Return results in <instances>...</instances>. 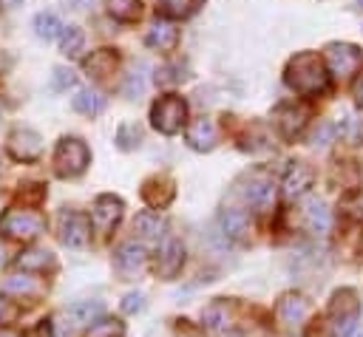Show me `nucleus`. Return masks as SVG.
Here are the masks:
<instances>
[{"label":"nucleus","instance_id":"f8f14e48","mask_svg":"<svg viewBox=\"0 0 363 337\" xmlns=\"http://www.w3.org/2000/svg\"><path fill=\"white\" fill-rule=\"evenodd\" d=\"M182 266H184V246H182V241H176V238L162 241L159 255H156V275L162 280H173L182 272Z\"/></svg>","mask_w":363,"mask_h":337},{"label":"nucleus","instance_id":"20e7f679","mask_svg":"<svg viewBox=\"0 0 363 337\" xmlns=\"http://www.w3.org/2000/svg\"><path fill=\"white\" fill-rule=\"evenodd\" d=\"M0 232L11 241H34L45 232V218L34 210H6L0 215Z\"/></svg>","mask_w":363,"mask_h":337},{"label":"nucleus","instance_id":"6ab92c4d","mask_svg":"<svg viewBox=\"0 0 363 337\" xmlns=\"http://www.w3.org/2000/svg\"><path fill=\"white\" fill-rule=\"evenodd\" d=\"M244 198L250 207H255L258 212H269L272 204H275V184L267 178V176H255L247 190H244Z\"/></svg>","mask_w":363,"mask_h":337},{"label":"nucleus","instance_id":"0eeeda50","mask_svg":"<svg viewBox=\"0 0 363 337\" xmlns=\"http://www.w3.org/2000/svg\"><path fill=\"white\" fill-rule=\"evenodd\" d=\"M6 150H9V156L14 161H23V164L37 161L43 156V136L37 130H31V127H14L9 133Z\"/></svg>","mask_w":363,"mask_h":337},{"label":"nucleus","instance_id":"1a4fd4ad","mask_svg":"<svg viewBox=\"0 0 363 337\" xmlns=\"http://www.w3.org/2000/svg\"><path fill=\"white\" fill-rule=\"evenodd\" d=\"M60 241L71 249H82L91 241V221L88 215L77 212V210H65L60 215Z\"/></svg>","mask_w":363,"mask_h":337},{"label":"nucleus","instance_id":"c756f323","mask_svg":"<svg viewBox=\"0 0 363 337\" xmlns=\"http://www.w3.org/2000/svg\"><path fill=\"white\" fill-rule=\"evenodd\" d=\"M147 65L145 62H136L133 65V71L125 76V85H122V91H125V96L128 99H139L142 93H145V88H147Z\"/></svg>","mask_w":363,"mask_h":337},{"label":"nucleus","instance_id":"dca6fc26","mask_svg":"<svg viewBox=\"0 0 363 337\" xmlns=\"http://www.w3.org/2000/svg\"><path fill=\"white\" fill-rule=\"evenodd\" d=\"M145 263H147V252H145L142 244L128 241V244H122V246L116 249V269H119L125 278H136V275L145 269Z\"/></svg>","mask_w":363,"mask_h":337},{"label":"nucleus","instance_id":"a19ab883","mask_svg":"<svg viewBox=\"0 0 363 337\" xmlns=\"http://www.w3.org/2000/svg\"><path fill=\"white\" fill-rule=\"evenodd\" d=\"M23 337H51V323H48V320H43V323H37L31 331H26Z\"/></svg>","mask_w":363,"mask_h":337},{"label":"nucleus","instance_id":"8fccbe9b","mask_svg":"<svg viewBox=\"0 0 363 337\" xmlns=\"http://www.w3.org/2000/svg\"><path fill=\"white\" fill-rule=\"evenodd\" d=\"M357 3H360V6H363V0H357Z\"/></svg>","mask_w":363,"mask_h":337},{"label":"nucleus","instance_id":"39448f33","mask_svg":"<svg viewBox=\"0 0 363 337\" xmlns=\"http://www.w3.org/2000/svg\"><path fill=\"white\" fill-rule=\"evenodd\" d=\"M329 317H332V329L335 337H349L357 317H360V300L354 289H337L329 300Z\"/></svg>","mask_w":363,"mask_h":337},{"label":"nucleus","instance_id":"473e14b6","mask_svg":"<svg viewBox=\"0 0 363 337\" xmlns=\"http://www.w3.org/2000/svg\"><path fill=\"white\" fill-rule=\"evenodd\" d=\"M125 334V323L113 320V317H102L94 326H88L85 337H122Z\"/></svg>","mask_w":363,"mask_h":337},{"label":"nucleus","instance_id":"393cba45","mask_svg":"<svg viewBox=\"0 0 363 337\" xmlns=\"http://www.w3.org/2000/svg\"><path fill=\"white\" fill-rule=\"evenodd\" d=\"M164 218L159 215V212H150V210H145V212H139L136 215V221H133V229L142 235V238H147V241H159L162 235H164Z\"/></svg>","mask_w":363,"mask_h":337},{"label":"nucleus","instance_id":"b1692460","mask_svg":"<svg viewBox=\"0 0 363 337\" xmlns=\"http://www.w3.org/2000/svg\"><path fill=\"white\" fill-rule=\"evenodd\" d=\"M306 227H309V232H315V235H326V232H329V227H332V212H329V207H326L320 198H312V201L306 204Z\"/></svg>","mask_w":363,"mask_h":337},{"label":"nucleus","instance_id":"2eb2a0df","mask_svg":"<svg viewBox=\"0 0 363 337\" xmlns=\"http://www.w3.org/2000/svg\"><path fill=\"white\" fill-rule=\"evenodd\" d=\"M275 314H278V320H281L286 329H298V326L306 320V314H309V303H306L303 295L286 292V295L275 303Z\"/></svg>","mask_w":363,"mask_h":337},{"label":"nucleus","instance_id":"c85d7f7f","mask_svg":"<svg viewBox=\"0 0 363 337\" xmlns=\"http://www.w3.org/2000/svg\"><path fill=\"white\" fill-rule=\"evenodd\" d=\"M201 6H204V0H162V14L167 20H187Z\"/></svg>","mask_w":363,"mask_h":337},{"label":"nucleus","instance_id":"ddd939ff","mask_svg":"<svg viewBox=\"0 0 363 337\" xmlns=\"http://www.w3.org/2000/svg\"><path fill=\"white\" fill-rule=\"evenodd\" d=\"M99 314H102V303L99 300H79V303H74V306H68L62 312V331L74 334L77 329L96 323Z\"/></svg>","mask_w":363,"mask_h":337},{"label":"nucleus","instance_id":"ea45409f","mask_svg":"<svg viewBox=\"0 0 363 337\" xmlns=\"http://www.w3.org/2000/svg\"><path fill=\"white\" fill-rule=\"evenodd\" d=\"M14 317H17V309L6 297H0V323H11Z\"/></svg>","mask_w":363,"mask_h":337},{"label":"nucleus","instance_id":"de8ad7c7","mask_svg":"<svg viewBox=\"0 0 363 337\" xmlns=\"http://www.w3.org/2000/svg\"><path fill=\"white\" fill-rule=\"evenodd\" d=\"M0 337H11V334H0Z\"/></svg>","mask_w":363,"mask_h":337},{"label":"nucleus","instance_id":"7ed1b4c3","mask_svg":"<svg viewBox=\"0 0 363 337\" xmlns=\"http://www.w3.org/2000/svg\"><path fill=\"white\" fill-rule=\"evenodd\" d=\"M150 125L164 133L173 136L187 125V102L179 93H164L150 105Z\"/></svg>","mask_w":363,"mask_h":337},{"label":"nucleus","instance_id":"37998d69","mask_svg":"<svg viewBox=\"0 0 363 337\" xmlns=\"http://www.w3.org/2000/svg\"><path fill=\"white\" fill-rule=\"evenodd\" d=\"M354 99H357V105H363V79L354 85Z\"/></svg>","mask_w":363,"mask_h":337},{"label":"nucleus","instance_id":"4468645a","mask_svg":"<svg viewBox=\"0 0 363 337\" xmlns=\"http://www.w3.org/2000/svg\"><path fill=\"white\" fill-rule=\"evenodd\" d=\"M173 195H176V184H173L170 176H150V178H145V184H142V198H145V204L153 207V210L167 207V204L173 201Z\"/></svg>","mask_w":363,"mask_h":337},{"label":"nucleus","instance_id":"a878e982","mask_svg":"<svg viewBox=\"0 0 363 337\" xmlns=\"http://www.w3.org/2000/svg\"><path fill=\"white\" fill-rule=\"evenodd\" d=\"M17 266L26 269V272H45V269H54L57 261H54V255L48 249H28V252H23L17 258Z\"/></svg>","mask_w":363,"mask_h":337},{"label":"nucleus","instance_id":"7c9ffc66","mask_svg":"<svg viewBox=\"0 0 363 337\" xmlns=\"http://www.w3.org/2000/svg\"><path fill=\"white\" fill-rule=\"evenodd\" d=\"M60 31H62V25H60V17L54 11H40L34 17V34L40 40H54Z\"/></svg>","mask_w":363,"mask_h":337},{"label":"nucleus","instance_id":"4c0bfd02","mask_svg":"<svg viewBox=\"0 0 363 337\" xmlns=\"http://www.w3.org/2000/svg\"><path fill=\"white\" fill-rule=\"evenodd\" d=\"M335 136H337V127H335V122H320V125L315 127V133H312V144H318V147H326L329 142H335Z\"/></svg>","mask_w":363,"mask_h":337},{"label":"nucleus","instance_id":"4be33fe9","mask_svg":"<svg viewBox=\"0 0 363 337\" xmlns=\"http://www.w3.org/2000/svg\"><path fill=\"white\" fill-rule=\"evenodd\" d=\"M71 105H74L77 113L94 119V116H99V113L105 110V96H102L99 91H94V88H79V91L74 93Z\"/></svg>","mask_w":363,"mask_h":337},{"label":"nucleus","instance_id":"49530a36","mask_svg":"<svg viewBox=\"0 0 363 337\" xmlns=\"http://www.w3.org/2000/svg\"><path fill=\"white\" fill-rule=\"evenodd\" d=\"M0 68H3V54H0Z\"/></svg>","mask_w":363,"mask_h":337},{"label":"nucleus","instance_id":"a211bd4d","mask_svg":"<svg viewBox=\"0 0 363 337\" xmlns=\"http://www.w3.org/2000/svg\"><path fill=\"white\" fill-rule=\"evenodd\" d=\"M119 65V54L113 48H96L91 51V57L82 59V68L91 79H108Z\"/></svg>","mask_w":363,"mask_h":337},{"label":"nucleus","instance_id":"f704fd0d","mask_svg":"<svg viewBox=\"0 0 363 337\" xmlns=\"http://www.w3.org/2000/svg\"><path fill=\"white\" fill-rule=\"evenodd\" d=\"M337 133H343V139L349 144H363V116H346V122L335 125Z\"/></svg>","mask_w":363,"mask_h":337},{"label":"nucleus","instance_id":"cd10ccee","mask_svg":"<svg viewBox=\"0 0 363 337\" xmlns=\"http://www.w3.org/2000/svg\"><path fill=\"white\" fill-rule=\"evenodd\" d=\"M113 144H116L119 150H125V153L136 150V147L142 144V127H139L136 122H122V125L116 127V133H113Z\"/></svg>","mask_w":363,"mask_h":337},{"label":"nucleus","instance_id":"6e6552de","mask_svg":"<svg viewBox=\"0 0 363 337\" xmlns=\"http://www.w3.org/2000/svg\"><path fill=\"white\" fill-rule=\"evenodd\" d=\"M306 119H309V110L295 105V102H286V105H278L275 113H272V122H275V130L281 139L286 142H295L303 127H306Z\"/></svg>","mask_w":363,"mask_h":337},{"label":"nucleus","instance_id":"412c9836","mask_svg":"<svg viewBox=\"0 0 363 337\" xmlns=\"http://www.w3.org/2000/svg\"><path fill=\"white\" fill-rule=\"evenodd\" d=\"M312 181H315V173H312L306 164H292V167L286 170L281 187H284V195H286L289 201H295V198H301V195L309 193Z\"/></svg>","mask_w":363,"mask_h":337},{"label":"nucleus","instance_id":"c9c22d12","mask_svg":"<svg viewBox=\"0 0 363 337\" xmlns=\"http://www.w3.org/2000/svg\"><path fill=\"white\" fill-rule=\"evenodd\" d=\"M184 79H187V65H182V62L162 65L156 71V82L159 85H176V82H184Z\"/></svg>","mask_w":363,"mask_h":337},{"label":"nucleus","instance_id":"72a5a7b5","mask_svg":"<svg viewBox=\"0 0 363 337\" xmlns=\"http://www.w3.org/2000/svg\"><path fill=\"white\" fill-rule=\"evenodd\" d=\"M108 11L122 23H133L139 17V0H108Z\"/></svg>","mask_w":363,"mask_h":337},{"label":"nucleus","instance_id":"79ce46f5","mask_svg":"<svg viewBox=\"0 0 363 337\" xmlns=\"http://www.w3.org/2000/svg\"><path fill=\"white\" fill-rule=\"evenodd\" d=\"M94 0H65V6L68 8H77V11H82V8H88Z\"/></svg>","mask_w":363,"mask_h":337},{"label":"nucleus","instance_id":"5701e85b","mask_svg":"<svg viewBox=\"0 0 363 337\" xmlns=\"http://www.w3.org/2000/svg\"><path fill=\"white\" fill-rule=\"evenodd\" d=\"M230 320H233V309H230L227 300H213V303L201 312V323H204V329H210V331H224V329L230 326Z\"/></svg>","mask_w":363,"mask_h":337},{"label":"nucleus","instance_id":"f257e3e1","mask_svg":"<svg viewBox=\"0 0 363 337\" xmlns=\"http://www.w3.org/2000/svg\"><path fill=\"white\" fill-rule=\"evenodd\" d=\"M284 82L298 96H320L329 91V71L315 51H301L286 62Z\"/></svg>","mask_w":363,"mask_h":337},{"label":"nucleus","instance_id":"58836bf2","mask_svg":"<svg viewBox=\"0 0 363 337\" xmlns=\"http://www.w3.org/2000/svg\"><path fill=\"white\" fill-rule=\"evenodd\" d=\"M142 309H145V295L142 292H130V295L122 297V312L125 314H136Z\"/></svg>","mask_w":363,"mask_h":337},{"label":"nucleus","instance_id":"f03ea898","mask_svg":"<svg viewBox=\"0 0 363 337\" xmlns=\"http://www.w3.org/2000/svg\"><path fill=\"white\" fill-rule=\"evenodd\" d=\"M91 164V150L82 139L77 136H65L57 142L54 147V170L60 178H77L88 170Z\"/></svg>","mask_w":363,"mask_h":337},{"label":"nucleus","instance_id":"423d86ee","mask_svg":"<svg viewBox=\"0 0 363 337\" xmlns=\"http://www.w3.org/2000/svg\"><path fill=\"white\" fill-rule=\"evenodd\" d=\"M326 62H329L335 76L352 79L363 68V51L352 42H329L326 45Z\"/></svg>","mask_w":363,"mask_h":337},{"label":"nucleus","instance_id":"a18cd8bd","mask_svg":"<svg viewBox=\"0 0 363 337\" xmlns=\"http://www.w3.org/2000/svg\"><path fill=\"white\" fill-rule=\"evenodd\" d=\"M352 337H363V331H357V334H352Z\"/></svg>","mask_w":363,"mask_h":337},{"label":"nucleus","instance_id":"bb28decb","mask_svg":"<svg viewBox=\"0 0 363 337\" xmlns=\"http://www.w3.org/2000/svg\"><path fill=\"white\" fill-rule=\"evenodd\" d=\"M82 45H85L82 25H62V31H60V51L65 57H79Z\"/></svg>","mask_w":363,"mask_h":337},{"label":"nucleus","instance_id":"9d476101","mask_svg":"<svg viewBox=\"0 0 363 337\" xmlns=\"http://www.w3.org/2000/svg\"><path fill=\"white\" fill-rule=\"evenodd\" d=\"M122 212H125L122 198L113 193H102L91 207V224L96 227V232H111L122 221Z\"/></svg>","mask_w":363,"mask_h":337},{"label":"nucleus","instance_id":"9b49d317","mask_svg":"<svg viewBox=\"0 0 363 337\" xmlns=\"http://www.w3.org/2000/svg\"><path fill=\"white\" fill-rule=\"evenodd\" d=\"M184 142L196 153H210L218 144V127H216V122L210 116H201V119L190 122L187 130H184Z\"/></svg>","mask_w":363,"mask_h":337},{"label":"nucleus","instance_id":"f3484780","mask_svg":"<svg viewBox=\"0 0 363 337\" xmlns=\"http://www.w3.org/2000/svg\"><path fill=\"white\" fill-rule=\"evenodd\" d=\"M145 42H147L153 51L170 54V51H176V45H179V28H176L170 20H156V23L147 28Z\"/></svg>","mask_w":363,"mask_h":337},{"label":"nucleus","instance_id":"c03bdc74","mask_svg":"<svg viewBox=\"0 0 363 337\" xmlns=\"http://www.w3.org/2000/svg\"><path fill=\"white\" fill-rule=\"evenodd\" d=\"M6 266V252H3V246H0V269Z\"/></svg>","mask_w":363,"mask_h":337},{"label":"nucleus","instance_id":"aec40b11","mask_svg":"<svg viewBox=\"0 0 363 337\" xmlns=\"http://www.w3.org/2000/svg\"><path fill=\"white\" fill-rule=\"evenodd\" d=\"M218 227H221V235L227 241H235V244L247 241L252 232V224H250L247 212H241V210H224L218 218Z\"/></svg>","mask_w":363,"mask_h":337},{"label":"nucleus","instance_id":"e433bc0d","mask_svg":"<svg viewBox=\"0 0 363 337\" xmlns=\"http://www.w3.org/2000/svg\"><path fill=\"white\" fill-rule=\"evenodd\" d=\"M74 82H77L74 71H68V68H62V65H57V68L51 71V88H54V91H68V88H74Z\"/></svg>","mask_w":363,"mask_h":337},{"label":"nucleus","instance_id":"2f4dec72","mask_svg":"<svg viewBox=\"0 0 363 337\" xmlns=\"http://www.w3.org/2000/svg\"><path fill=\"white\" fill-rule=\"evenodd\" d=\"M3 292L6 295H17V297H31L40 292V283L34 278H26V275H14L3 283Z\"/></svg>","mask_w":363,"mask_h":337},{"label":"nucleus","instance_id":"09e8293b","mask_svg":"<svg viewBox=\"0 0 363 337\" xmlns=\"http://www.w3.org/2000/svg\"><path fill=\"white\" fill-rule=\"evenodd\" d=\"M227 337H238V334H227Z\"/></svg>","mask_w":363,"mask_h":337}]
</instances>
